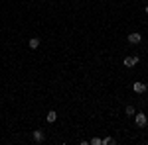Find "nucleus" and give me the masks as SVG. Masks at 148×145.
I'll list each match as a JSON object with an SVG mask.
<instances>
[{
	"label": "nucleus",
	"mask_w": 148,
	"mask_h": 145,
	"mask_svg": "<svg viewBox=\"0 0 148 145\" xmlns=\"http://www.w3.org/2000/svg\"><path fill=\"white\" fill-rule=\"evenodd\" d=\"M134 122H136V125H138V127H144V125L148 123L146 114H142V112H140V114H134Z\"/></svg>",
	"instance_id": "obj_1"
},
{
	"label": "nucleus",
	"mask_w": 148,
	"mask_h": 145,
	"mask_svg": "<svg viewBox=\"0 0 148 145\" xmlns=\"http://www.w3.org/2000/svg\"><path fill=\"white\" fill-rule=\"evenodd\" d=\"M128 43H132V45H136V43H140L142 41V35L138 34V32H132V34H128Z\"/></svg>",
	"instance_id": "obj_2"
},
{
	"label": "nucleus",
	"mask_w": 148,
	"mask_h": 145,
	"mask_svg": "<svg viewBox=\"0 0 148 145\" xmlns=\"http://www.w3.org/2000/svg\"><path fill=\"white\" fill-rule=\"evenodd\" d=\"M123 63H125V67H134V65L138 63V57H136V55L125 57V61H123Z\"/></svg>",
	"instance_id": "obj_3"
},
{
	"label": "nucleus",
	"mask_w": 148,
	"mask_h": 145,
	"mask_svg": "<svg viewBox=\"0 0 148 145\" xmlns=\"http://www.w3.org/2000/svg\"><path fill=\"white\" fill-rule=\"evenodd\" d=\"M146 84H142V82H134V84H132V90H134V92H136V94H144V92H146Z\"/></svg>",
	"instance_id": "obj_4"
},
{
	"label": "nucleus",
	"mask_w": 148,
	"mask_h": 145,
	"mask_svg": "<svg viewBox=\"0 0 148 145\" xmlns=\"http://www.w3.org/2000/svg\"><path fill=\"white\" fill-rule=\"evenodd\" d=\"M44 139H46L44 132H42V129H36V132H34V141H36V143H42Z\"/></svg>",
	"instance_id": "obj_5"
},
{
	"label": "nucleus",
	"mask_w": 148,
	"mask_h": 145,
	"mask_svg": "<svg viewBox=\"0 0 148 145\" xmlns=\"http://www.w3.org/2000/svg\"><path fill=\"white\" fill-rule=\"evenodd\" d=\"M46 118H47V123H53V122L57 120V112H56V110H49Z\"/></svg>",
	"instance_id": "obj_6"
},
{
	"label": "nucleus",
	"mask_w": 148,
	"mask_h": 145,
	"mask_svg": "<svg viewBox=\"0 0 148 145\" xmlns=\"http://www.w3.org/2000/svg\"><path fill=\"white\" fill-rule=\"evenodd\" d=\"M28 45H30V49H38V47H40V37H32V39L28 41Z\"/></svg>",
	"instance_id": "obj_7"
},
{
	"label": "nucleus",
	"mask_w": 148,
	"mask_h": 145,
	"mask_svg": "<svg viewBox=\"0 0 148 145\" xmlns=\"http://www.w3.org/2000/svg\"><path fill=\"white\" fill-rule=\"evenodd\" d=\"M101 143H103V145H113L114 139H113V137H105V139H101Z\"/></svg>",
	"instance_id": "obj_8"
},
{
	"label": "nucleus",
	"mask_w": 148,
	"mask_h": 145,
	"mask_svg": "<svg viewBox=\"0 0 148 145\" xmlns=\"http://www.w3.org/2000/svg\"><path fill=\"white\" fill-rule=\"evenodd\" d=\"M126 116H134V108H132V106H126Z\"/></svg>",
	"instance_id": "obj_9"
},
{
	"label": "nucleus",
	"mask_w": 148,
	"mask_h": 145,
	"mask_svg": "<svg viewBox=\"0 0 148 145\" xmlns=\"http://www.w3.org/2000/svg\"><path fill=\"white\" fill-rule=\"evenodd\" d=\"M89 143H91V145H101V139H99V137H93Z\"/></svg>",
	"instance_id": "obj_10"
},
{
	"label": "nucleus",
	"mask_w": 148,
	"mask_h": 145,
	"mask_svg": "<svg viewBox=\"0 0 148 145\" xmlns=\"http://www.w3.org/2000/svg\"><path fill=\"white\" fill-rule=\"evenodd\" d=\"M144 10H146V14H148V6H146V8H144Z\"/></svg>",
	"instance_id": "obj_11"
}]
</instances>
